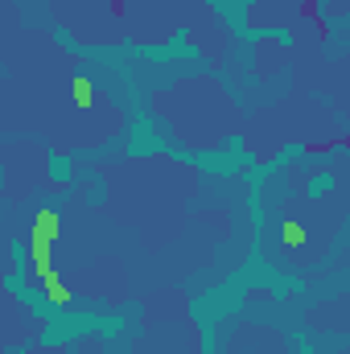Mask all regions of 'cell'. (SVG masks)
<instances>
[{
	"instance_id": "6da1fadb",
	"label": "cell",
	"mask_w": 350,
	"mask_h": 354,
	"mask_svg": "<svg viewBox=\"0 0 350 354\" xmlns=\"http://www.w3.org/2000/svg\"><path fill=\"white\" fill-rule=\"evenodd\" d=\"M58 235H62V218L54 210H42L37 223H33V248H50Z\"/></svg>"
},
{
	"instance_id": "7a4b0ae2",
	"label": "cell",
	"mask_w": 350,
	"mask_h": 354,
	"mask_svg": "<svg viewBox=\"0 0 350 354\" xmlns=\"http://www.w3.org/2000/svg\"><path fill=\"white\" fill-rule=\"evenodd\" d=\"M71 99H75V107H83V111H91V107L99 103V95H95V83H91L87 75L71 79Z\"/></svg>"
},
{
	"instance_id": "3957f363",
	"label": "cell",
	"mask_w": 350,
	"mask_h": 354,
	"mask_svg": "<svg viewBox=\"0 0 350 354\" xmlns=\"http://www.w3.org/2000/svg\"><path fill=\"white\" fill-rule=\"evenodd\" d=\"M301 17H305V21H313V29H317V41H326V37H330V25L322 21V12H317V0H301Z\"/></svg>"
},
{
	"instance_id": "277c9868",
	"label": "cell",
	"mask_w": 350,
	"mask_h": 354,
	"mask_svg": "<svg viewBox=\"0 0 350 354\" xmlns=\"http://www.w3.org/2000/svg\"><path fill=\"white\" fill-rule=\"evenodd\" d=\"M280 235H284V243H288V248H301V243H305V227H301V223H293V218L280 227Z\"/></svg>"
},
{
	"instance_id": "5b68a950",
	"label": "cell",
	"mask_w": 350,
	"mask_h": 354,
	"mask_svg": "<svg viewBox=\"0 0 350 354\" xmlns=\"http://www.w3.org/2000/svg\"><path fill=\"white\" fill-rule=\"evenodd\" d=\"M103 4L111 8V17H124V12H128V8H124V0H103Z\"/></svg>"
}]
</instances>
